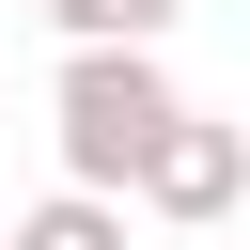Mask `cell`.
<instances>
[{"mask_svg":"<svg viewBox=\"0 0 250 250\" xmlns=\"http://www.w3.org/2000/svg\"><path fill=\"white\" fill-rule=\"evenodd\" d=\"M125 203H141V219H172V234L234 219V203H250V125H219V109H172V125H156V156L125 172Z\"/></svg>","mask_w":250,"mask_h":250,"instance_id":"cell-2","label":"cell"},{"mask_svg":"<svg viewBox=\"0 0 250 250\" xmlns=\"http://www.w3.org/2000/svg\"><path fill=\"white\" fill-rule=\"evenodd\" d=\"M0 250H125V203H78V188H47L31 219H0Z\"/></svg>","mask_w":250,"mask_h":250,"instance_id":"cell-3","label":"cell"},{"mask_svg":"<svg viewBox=\"0 0 250 250\" xmlns=\"http://www.w3.org/2000/svg\"><path fill=\"white\" fill-rule=\"evenodd\" d=\"M188 94H172V62L156 47H62V94H47V141H62V188L78 203H125V172L156 156V125H172Z\"/></svg>","mask_w":250,"mask_h":250,"instance_id":"cell-1","label":"cell"},{"mask_svg":"<svg viewBox=\"0 0 250 250\" xmlns=\"http://www.w3.org/2000/svg\"><path fill=\"white\" fill-rule=\"evenodd\" d=\"M47 16H62V0H47Z\"/></svg>","mask_w":250,"mask_h":250,"instance_id":"cell-5","label":"cell"},{"mask_svg":"<svg viewBox=\"0 0 250 250\" xmlns=\"http://www.w3.org/2000/svg\"><path fill=\"white\" fill-rule=\"evenodd\" d=\"M188 0H62V47H172Z\"/></svg>","mask_w":250,"mask_h":250,"instance_id":"cell-4","label":"cell"}]
</instances>
